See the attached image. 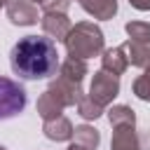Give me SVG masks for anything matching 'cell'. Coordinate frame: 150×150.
Here are the masks:
<instances>
[{"label": "cell", "mask_w": 150, "mask_h": 150, "mask_svg": "<svg viewBox=\"0 0 150 150\" xmlns=\"http://www.w3.org/2000/svg\"><path fill=\"white\" fill-rule=\"evenodd\" d=\"M117 94H120V77L110 75V73H105V70L94 73L91 84H89V94H87V96H89L96 105L108 108V105L115 101Z\"/></svg>", "instance_id": "obj_4"}, {"label": "cell", "mask_w": 150, "mask_h": 150, "mask_svg": "<svg viewBox=\"0 0 150 150\" xmlns=\"http://www.w3.org/2000/svg\"><path fill=\"white\" fill-rule=\"evenodd\" d=\"M77 2L89 16L98 21H108L117 14V0H77Z\"/></svg>", "instance_id": "obj_11"}, {"label": "cell", "mask_w": 150, "mask_h": 150, "mask_svg": "<svg viewBox=\"0 0 150 150\" xmlns=\"http://www.w3.org/2000/svg\"><path fill=\"white\" fill-rule=\"evenodd\" d=\"M75 141L89 150H96L101 143V134H98V129H94L89 124H80V127H75Z\"/></svg>", "instance_id": "obj_15"}, {"label": "cell", "mask_w": 150, "mask_h": 150, "mask_svg": "<svg viewBox=\"0 0 150 150\" xmlns=\"http://www.w3.org/2000/svg\"><path fill=\"white\" fill-rule=\"evenodd\" d=\"M47 91H49L63 108H68V105H77L80 98L84 96V91H82V82H73V80L61 77V75L47 87Z\"/></svg>", "instance_id": "obj_5"}, {"label": "cell", "mask_w": 150, "mask_h": 150, "mask_svg": "<svg viewBox=\"0 0 150 150\" xmlns=\"http://www.w3.org/2000/svg\"><path fill=\"white\" fill-rule=\"evenodd\" d=\"M35 110H38V115L45 120V122H49V120H56V117H61V112H63V105L45 89L42 94H40V98H38V103H35Z\"/></svg>", "instance_id": "obj_13"}, {"label": "cell", "mask_w": 150, "mask_h": 150, "mask_svg": "<svg viewBox=\"0 0 150 150\" xmlns=\"http://www.w3.org/2000/svg\"><path fill=\"white\" fill-rule=\"evenodd\" d=\"M12 73L21 80H45L59 70V52L54 40L45 35H26L9 52Z\"/></svg>", "instance_id": "obj_1"}, {"label": "cell", "mask_w": 150, "mask_h": 150, "mask_svg": "<svg viewBox=\"0 0 150 150\" xmlns=\"http://www.w3.org/2000/svg\"><path fill=\"white\" fill-rule=\"evenodd\" d=\"M103 42H105L103 30H101L96 23H91V21H77V23L70 28L68 38L63 40L68 56L82 59V61L103 54Z\"/></svg>", "instance_id": "obj_2"}, {"label": "cell", "mask_w": 150, "mask_h": 150, "mask_svg": "<svg viewBox=\"0 0 150 150\" xmlns=\"http://www.w3.org/2000/svg\"><path fill=\"white\" fill-rule=\"evenodd\" d=\"M110 150H141V138L136 134V124H117V127H112Z\"/></svg>", "instance_id": "obj_8"}, {"label": "cell", "mask_w": 150, "mask_h": 150, "mask_svg": "<svg viewBox=\"0 0 150 150\" xmlns=\"http://www.w3.org/2000/svg\"><path fill=\"white\" fill-rule=\"evenodd\" d=\"M7 19L14 26H33V23H38V5L30 0H9Z\"/></svg>", "instance_id": "obj_7"}, {"label": "cell", "mask_w": 150, "mask_h": 150, "mask_svg": "<svg viewBox=\"0 0 150 150\" xmlns=\"http://www.w3.org/2000/svg\"><path fill=\"white\" fill-rule=\"evenodd\" d=\"M59 75H61V77H68V80H73V82H82L84 75H87V61L68 56V59L59 66Z\"/></svg>", "instance_id": "obj_14"}, {"label": "cell", "mask_w": 150, "mask_h": 150, "mask_svg": "<svg viewBox=\"0 0 150 150\" xmlns=\"http://www.w3.org/2000/svg\"><path fill=\"white\" fill-rule=\"evenodd\" d=\"M129 40L134 42H150V23L148 21H127L124 26Z\"/></svg>", "instance_id": "obj_17"}, {"label": "cell", "mask_w": 150, "mask_h": 150, "mask_svg": "<svg viewBox=\"0 0 150 150\" xmlns=\"http://www.w3.org/2000/svg\"><path fill=\"white\" fill-rule=\"evenodd\" d=\"M108 122L110 127H117V124H136V112L129 108V105H112L108 110Z\"/></svg>", "instance_id": "obj_16"}, {"label": "cell", "mask_w": 150, "mask_h": 150, "mask_svg": "<svg viewBox=\"0 0 150 150\" xmlns=\"http://www.w3.org/2000/svg\"><path fill=\"white\" fill-rule=\"evenodd\" d=\"M0 150H7V148H5V145H0Z\"/></svg>", "instance_id": "obj_24"}, {"label": "cell", "mask_w": 150, "mask_h": 150, "mask_svg": "<svg viewBox=\"0 0 150 150\" xmlns=\"http://www.w3.org/2000/svg\"><path fill=\"white\" fill-rule=\"evenodd\" d=\"M30 2H35V5H40V7H42V5L47 2V0H30Z\"/></svg>", "instance_id": "obj_22"}, {"label": "cell", "mask_w": 150, "mask_h": 150, "mask_svg": "<svg viewBox=\"0 0 150 150\" xmlns=\"http://www.w3.org/2000/svg\"><path fill=\"white\" fill-rule=\"evenodd\" d=\"M129 5L136 7V9H141V12H148L150 9V0H129Z\"/></svg>", "instance_id": "obj_20"}, {"label": "cell", "mask_w": 150, "mask_h": 150, "mask_svg": "<svg viewBox=\"0 0 150 150\" xmlns=\"http://www.w3.org/2000/svg\"><path fill=\"white\" fill-rule=\"evenodd\" d=\"M7 2H9V0H0V7H2V5H7Z\"/></svg>", "instance_id": "obj_23"}, {"label": "cell", "mask_w": 150, "mask_h": 150, "mask_svg": "<svg viewBox=\"0 0 150 150\" xmlns=\"http://www.w3.org/2000/svg\"><path fill=\"white\" fill-rule=\"evenodd\" d=\"M122 47H124L127 59H129L131 66L143 68V70L150 66V42H134V40H127Z\"/></svg>", "instance_id": "obj_12"}, {"label": "cell", "mask_w": 150, "mask_h": 150, "mask_svg": "<svg viewBox=\"0 0 150 150\" xmlns=\"http://www.w3.org/2000/svg\"><path fill=\"white\" fill-rule=\"evenodd\" d=\"M68 150H89V148H84L82 143H77V141H75V143H70V145H68Z\"/></svg>", "instance_id": "obj_21"}, {"label": "cell", "mask_w": 150, "mask_h": 150, "mask_svg": "<svg viewBox=\"0 0 150 150\" xmlns=\"http://www.w3.org/2000/svg\"><path fill=\"white\" fill-rule=\"evenodd\" d=\"M127 66H129V59H127V52H124L122 45H120V47H112V49H103L101 70H105V73H110V75H115V77H120V75H124Z\"/></svg>", "instance_id": "obj_9"}, {"label": "cell", "mask_w": 150, "mask_h": 150, "mask_svg": "<svg viewBox=\"0 0 150 150\" xmlns=\"http://www.w3.org/2000/svg\"><path fill=\"white\" fill-rule=\"evenodd\" d=\"M40 26L45 35H49V40H66L73 28L66 12H45L40 16Z\"/></svg>", "instance_id": "obj_6"}, {"label": "cell", "mask_w": 150, "mask_h": 150, "mask_svg": "<svg viewBox=\"0 0 150 150\" xmlns=\"http://www.w3.org/2000/svg\"><path fill=\"white\" fill-rule=\"evenodd\" d=\"M26 89L21 82L0 75V120H9L16 117L23 108H26Z\"/></svg>", "instance_id": "obj_3"}, {"label": "cell", "mask_w": 150, "mask_h": 150, "mask_svg": "<svg viewBox=\"0 0 150 150\" xmlns=\"http://www.w3.org/2000/svg\"><path fill=\"white\" fill-rule=\"evenodd\" d=\"M42 131H45V136L49 138V141H56V143H61V141H70L73 136H75V127H73V122L68 120V117H56V120H49V122H45L42 124Z\"/></svg>", "instance_id": "obj_10"}, {"label": "cell", "mask_w": 150, "mask_h": 150, "mask_svg": "<svg viewBox=\"0 0 150 150\" xmlns=\"http://www.w3.org/2000/svg\"><path fill=\"white\" fill-rule=\"evenodd\" d=\"M131 91H134V96L136 98H141V101H145V103H150V66L134 80V84H131Z\"/></svg>", "instance_id": "obj_18"}, {"label": "cell", "mask_w": 150, "mask_h": 150, "mask_svg": "<svg viewBox=\"0 0 150 150\" xmlns=\"http://www.w3.org/2000/svg\"><path fill=\"white\" fill-rule=\"evenodd\" d=\"M103 112H105V108L96 105L89 96H82V98H80V103H77V115H80V117H84V120H98Z\"/></svg>", "instance_id": "obj_19"}]
</instances>
